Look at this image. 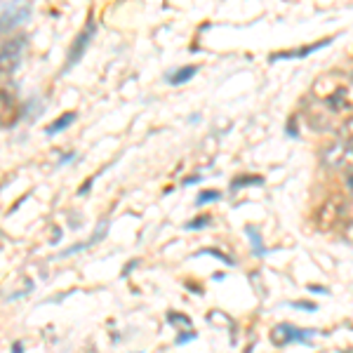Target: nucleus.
I'll use <instances>...</instances> for the list:
<instances>
[{
    "mask_svg": "<svg viewBox=\"0 0 353 353\" xmlns=\"http://www.w3.org/2000/svg\"><path fill=\"white\" fill-rule=\"evenodd\" d=\"M311 97L327 106L332 113L339 116H349L351 111V83L349 76H344L341 71H330L323 73L311 88Z\"/></svg>",
    "mask_w": 353,
    "mask_h": 353,
    "instance_id": "obj_1",
    "label": "nucleus"
},
{
    "mask_svg": "<svg viewBox=\"0 0 353 353\" xmlns=\"http://www.w3.org/2000/svg\"><path fill=\"white\" fill-rule=\"evenodd\" d=\"M349 210H351V203L346 196H341V193H337V196H330L325 203L321 205V210H318L316 214V224L321 231H332L337 229V226L341 224V221H349Z\"/></svg>",
    "mask_w": 353,
    "mask_h": 353,
    "instance_id": "obj_2",
    "label": "nucleus"
},
{
    "mask_svg": "<svg viewBox=\"0 0 353 353\" xmlns=\"http://www.w3.org/2000/svg\"><path fill=\"white\" fill-rule=\"evenodd\" d=\"M26 52V36H14L0 48V78L10 76L21 64V57Z\"/></svg>",
    "mask_w": 353,
    "mask_h": 353,
    "instance_id": "obj_3",
    "label": "nucleus"
},
{
    "mask_svg": "<svg viewBox=\"0 0 353 353\" xmlns=\"http://www.w3.org/2000/svg\"><path fill=\"white\" fill-rule=\"evenodd\" d=\"M31 12V5H19V3H10L5 8H0V33L10 31L12 26L21 24Z\"/></svg>",
    "mask_w": 353,
    "mask_h": 353,
    "instance_id": "obj_4",
    "label": "nucleus"
},
{
    "mask_svg": "<svg viewBox=\"0 0 353 353\" xmlns=\"http://www.w3.org/2000/svg\"><path fill=\"white\" fill-rule=\"evenodd\" d=\"M311 334L313 332H304V330H297V327L288 325V323H281V325L273 327L271 341L276 346H285V344H292V341H306Z\"/></svg>",
    "mask_w": 353,
    "mask_h": 353,
    "instance_id": "obj_5",
    "label": "nucleus"
},
{
    "mask_svg": "<svg viewBox=\"0 0 353 353\" xmlns=\"http://www.w3.org/2000/svg\"><path fill=\"white\" fill-rule=\"evenodd\" d=\"M349 153H351V139H339L337 144L330 146L323 153V163L327 168H339V165H344V161H349Z\"/></svg>",
    "mask_w": 353,
    "mask_h": 353,
    "instance_id": "obj_6",
    "label": "nucleus"
},
{
    "mask_svg": "<svg viewBox=\"0 0 353 353\" xmlns=\"http://www.w3.org/2000/svg\"><path fill=\"white\" fill-rule=\"evenodd\" d=\"M94 36V21H90L88 28L81 33V36L76 38V43H73V48L68 50V61H66V68H71V66H76L78 64V59L83 57L85 52V48H88V43H90V38Z\"/></svg>",
    "mask_w": 353,
    "mask_h": 353,
    "instance_id": "obj_7",
    "label": "nucleus"
},
{
    "mask_svg": "<svg viewBox=\"0 0 353 353\" xmlns=\"http://www.w3.org/2000/svg\"><path fill=\"white\" fill-rule=\"evenodd\" d=\"M17 116V104L12 94L0 92V125H10Z\"/></svg>",
    "mask_w": 353,
    "mask_h": 353,
    "instance_id": "obj_8",
    "label": "nucleus"
},
{
    "mask_svg": "<svg viewBox=\"0 0 353 353\" xmlns=\"http://www.w3.org/2000/svg\"><path fill=\"white\" fill-rule=\"evenodd\" d=\"M325 45H330V41H321V43L311 45V48H299V50H294V52H285V54H273L271 59L276 61V59H292V57H306V54L316 52V50L325 48Z\"/></svg>",
    "mask_w": 353,
    "mask_h": 353,
    "instance_id": "obj_9",
    "label": "nucleus"
},
{
    "mask_svg": "<svg viewBox=\"0 0 353 353\" xmlns=\"http://www.w3.org/2000/svg\"><path fill=\"white\" fill-rule=\"evenodd\" d=\"M196 73H198V66H184V68H179L176 73H170V76H168V83L181 85V83L191 81V78L196 76Z\"/></svg>",
    "mask_w": 353,
    "mask_h": 353,
    "instance_id": "obj_10",
    "label": "nucleus"
},
{
    "mask_svg": "<svg viewBox=\"0 0 353 353\" xmlns=\"http://www.w3.org/2000/svg\"><path fill=\"white\" fill-rule=\"evenodd\" d=\"M73 121H76V113H66L64 118H57V121H54L52 125H48V130H45V132H48L50 137H52V134L59 132V130H66L68 125H71Z\"/></svg>",
    "mask_w": 353,
    "mask_h": 353,
    "instance_id": "obj_11",
    "label": "nucleus"
},
{
    "mask_svg": "<svg viewBox=\"0 0 353 353\" xmlns=\"http://www.w3.org/2000/svg\"><path fill=\"white\" fill-rule=\"evenodd\" d=\"M245 233H248V238H250V241H252L254 254H257V257H261V254H264V245H261V236H259V231L254 229V226H248V229H245Z\"/></svg>",
    "mask_w": 353,
    "mask_h": 353,
    "instance_id": "obj_12",
    "label": "nucleus"
},
{
    "mask_svg": "<svg viewBox=\"0 0 353 353\" xmlns=\"http://www.w3.org/2000/svg\"><path fill=\"white\" fill-rule=\"evenodd\" d=\"M241 184H261V176H238V179L233 181V189H238Z\"/></svg>",
    "mask_w": 353,
    "mask_h": 353,
    "instance_id": "obj_13",
    "label": "nucleus"
},
{
    "mask_svg": "<svg viewBox=\"0 0 353 353\" xmlns=\"http://www.w3.org/2000/svg\"><path fill=\"white\" fill-rule=\"evenodd\" d=\"M208 224H210V217H198V219L189 221V224H186V229H189V231H198L201 226H208Z\"/></svg>",
    "mask_w": 353,
    "mask_h": 353,
    "instance_id": "obj_14",
    "label": "nucleus"
},
{
    "mask_svg": "<svg viewBox=\"0 0 353 353\" xmlns=\"http://www.w3.org/2000/svg\"><path fill=\"white\" fill-rule=\"evenodd\" d=\"M210 201H219V193L217 191H208V193H201V196H198V205H205Z\"/></svg>",
    "mask_w": 353,
    "mask_h": 353,
    "instance_id": "obj_15",
    "label": "nucleus"
},
{
    "mask_svg": "<svg viewBox=\"0 0 353 353\" xmlns=\"http://www.w3.org/2000/svg\"><path fill=\"white\" fill-rule=\"evenodd\" d=\"M193 181H201V176H189V179H184V184L189 186V184H193Z\"/></svg>",
    "mask_w": 353,
    "mask_h": 353,
    "instance_id": "obj_16",
    "label": "nucleus"
}]
</instances>
